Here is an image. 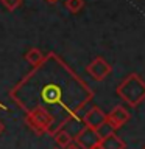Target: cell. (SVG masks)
<instances>
[{"label": "cell", "instance_id": "1", "mask_svg": "<svg viewBox=\"0 0 145 149\" xmlns=\"http://www.w3.org/2000/svg\"><path fill=\"white\" fill-rule=\"evenodd\" d=\"M14 102L25 112H42L51 118L50 134H55L75 115L83 116L94 93L61 59L49 54V62L36 65L14 87Z\"/></svg>", "mask_w": 145, "mask_h": 149}, {"label": "cell", "instance_id": "2", "mask_svg": "<svg viewBox=\"0 0 145 149\" xmlns=\"http://www.w3.org/2000/svg\"><path fill=\"white\" fill-rule=\"evenodd\" d=\"M117 95L128 106L137 107L145 100V81L139 74L131 73L117 87Z\"/></svg>", "mask_w": 145, "mask_h": 149}, {"label": "cell", "instance_id": "3", "mask_svg": "<svg viewBox=\"0 0 145 149\" xmlns=\"http://www.w3.org/2000/svg\"><path fill=\"white\" fill-rule=\"evenodd\" d=\"M25 121H27L28 127H30L33 132H36L37 135L50 134V129H51V118H50L49 115L42 113V112H37V110L27 112Z\"/></svg>", "mask_w": 145, "mask_h": 149}, {"label": "cell", "instance_id": "4", "mask_svg": "<svg viewBox=\"0 0 145 149\" xmlns=\"http://www.w3.org/2000/svg\"><path fill=\"white\" fill-rule=\"evenodd\" d=\"M73 140L81 149H100V140L101 138L98 137L97 130L94 127L84 126Z\"/></svg>", "mask_w": 145, "mask_h": 149}, {"label": "cell", "instance_id": "5", "mask_svg": "<svg viewBox=\"0 0 145 149\" xmlns=\"http://www.w3.org/2000/svg\"><path fill=\"white\" fill-rule=\"evenodd\" d=\"M86 72H87V74L92 79H95V81H103L106 76H109V74H111L112 67H111V64L108 62L106 59H103V58L98 56V58L92 59L91 62L87 64Z\"/></svg>", "mask_w": 145, "mask_h": 149}, {"label": "cell", "instance_id": "6", "mask_svg": "<svg viewBox=\"0 0 145 149\" xmlns=\"http://www.w3.org/2000/svg\"><path fill=\"white\" fill-rule=\"evenodd\" d=\"M105 120H106V113L97 106L89 107V109L83 113V123H84V126H87V127L95 129L97 126H100Z\"/></svg>", "mask_w": 145, "mask_h": 149}, {"label": "cell", "instance_id": "7", "mask_svg": "<svg viewBox=\"0 0 145 149\" xmlns=\"http://www.w3.org/2000/svg\"><path fill=\"white\" fill-rule=\"evenodd\" d=\"M106 118H108V121H111V123L114 124L115 129H119V127H122L123 124L128 123V120H130V112L126 110L123 106H115L114 109L109 112V113H106Z\"/></svg>", "mask_w": 145, "mask_h": 149}, {"label": "cell", "instance_id": "8", "mask_svg": "<svg viewBox=\"0 0 145 149\" xmlns=\"http://www.w3.org/2000/svg\"><path fill=\"white\" fill-rule=\"evenodd\" d=\"M125 148H126L125 141L120 137H117L115 134L100 140V149H125Z\"/></svg>", "mask_w": 145, "mask_h": 149}, {"label": "cell", "instance_id": "9", "mask_svg": "<svg viewBox=\"0 0 145 149\" xmlns=\"http://www.w3.org/2000/svg\"><path fill=\"white\" fill-rule=\"evenodd\" d=\"M23 59H25L30 65L36 67V65L42 64V61H44V53H42L39 48H30V50H27L25 54H23Z\"/></svg>", "mask_w": 145, "mask_h": 149}, {"label": "cell", "instance_id": "10", "mask_svg": "<svg viewBox=\"0 0 145 149\" xmlns=\"http://www.w3.org/2000/svg\"><path fill=\"white\" fill-rule=\"evenodd\" d=\"M53 135H55V141H56V144H58L59 148H63V149L67 146V144L72 143V140H73L72 137H70V134L67 132V130H64L63 127L58 129Z\"/></svg>", "mask_w": 145, "mask_h": 149}, {"label": "cell", "instance_id": "11", "mask_svg": "<svg viewBox=\"0 0 145 149\" xmlns=\"http://www.w3.org/2000/svg\"><path fill=\"white\" fill-rule=\"evenodd\" d=\"M95 130H97V134H98V137H100V138H106V137H109V135L115 134L114 124H112L111 121H108V118L103 121L100 126H97Z\"/></svg>", "mask_w": 145, "mask_h": 149}, {"label": "cell", "instance_id": "12", "mask_svg": "<svg viewBox=\"0 0 145 149\" xmlns=\"http://www.w3.org/2000/svg\"><path fill=\"white\" fill-rule=\"evenodd\" d=\"M65 8L69 13L78 14L84 8V0H65Z\"/></svg>", "mask_w": 145, "mask_h": 149}, {"label": "cell", "instance_id": "13", "mask_svg": "<svg viewBox=\"0 0 145 149\" xmlns=\"http://www.w3.org/2000/svg\"><path fill=\"white\" fill-rule=\"evenodd\" d=\"M2 5L8 11H16V9L22 5V0H2Z\"/></svg>", "mask_w": 145, "mask_h": 149}, {"label": "cell", "instance_id": "14", "mask_svg": "<svg viewBox=\"0 0 145 149\" xmlns=\"http://www.w3.org/2000/svg\"><path fill=\"white\" fill-rule=\"evenodd\" d=\"M64 149H81V148H80L77 143H70V144H67V146H65Z\"/></svg>", "mask_w": 145, "mask_h": 149}, {"label": "cell", "instance_id": "15", "mask_svg": "<svg viewBox=\"0 0 145 149\" xmlns=\"http://www.w3.org/2000/svg\"><path fill=\"white\" fill-rule=\"evenodd\" d=\"M3 130H5V124L2 123V120H0V135L3 134Z\"/></svg>", "mask_w": 145, "mask_h": 149}, {"label": "cell", "instance_id": "16", "mask_svg": "<svg viewBox=\"0 0 145 149\" xmlns=\"http://www.w3.org/2000/svg\"><path fill=\"white\" fill-rule=\"evenodd\" d=\"M45 2H47V3H56L58 0H45Z\"/></svg>", "mask_w": 145, "mask_h": 149}, {"label": "cell", "instance_id": "17", "mask_svg": "<svg viewBox=\"0 0 145 149\" xmlns=\"http://www.w3.org/2000/svg\"><path fill=\"white\" fill-rule=\"evenodd\" d=\"M144 149H145V148H144Z\"/></svg>", "mask_w": 145, "mask_h": 149}]
</instances>
